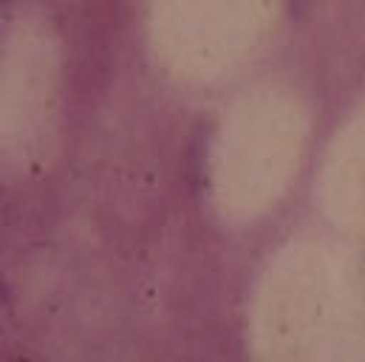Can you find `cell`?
Segmentation results:
<instances>
[]
</instances>
